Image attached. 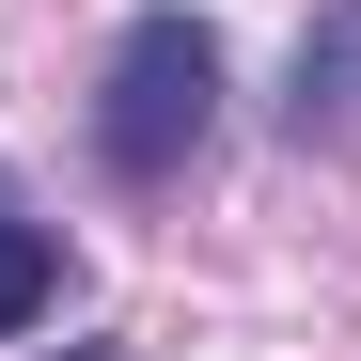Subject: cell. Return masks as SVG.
Here are the masks:
<instances>
[{"mask_svg":"<svg viewBox=\"0 0 361 361\" xmlns=\"http://www.w3.org/2000/svg\"><path fill=\"white\" fill-rule=\"evenodd\" d=\"M47 298H63V235L0 189V345H16V330H47Z\"/></svg>","mask_w":361,"mask_h":361,"instance_id":"3","label":"cell"},{"mask_svg":"<svg viewBox=\"0 0 361 361\" xmlns=\"http://www.w3.org/2000/svg\"><path fill=\"white\" fill-rule=\"evenodd\" d=\"M204 142H220V32L189 0H142L94 63V173L110 189H173Z\"/></svg>","mask_w":361,"mask_h":361,"instance_id":"1","label":"cell"},{"mask_svg":"<svg viewBox=\"0 0 361 361\" xmlns=\"http://www.w3.org/2000/svg\"><path fill=\"white\" fill-rule=\"evenodd\" d=\"M63 361H126V345H63Z\"/></svg>","mask_w":361,"mask_h":361,"instance_id":"4","label":"cell"},{"mask_svg":"<svg viewBox=\"0 0 361 361\" xmlns=\"http://www.w3.org/2000/svg\"><path fill=\"white\" fill-rule=\"evenodd\" d=\"M283 126L298 142H361V0H314V32L283 63Z\"/></svg>","mask_w":361,"mask_h":361,"instance_id":"2","label":"cell"}]
</instances>
